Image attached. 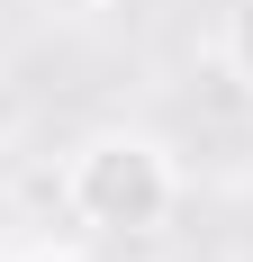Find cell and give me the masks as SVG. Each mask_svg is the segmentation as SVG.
I'll use <instances>...</instances> for the list:
<instances>
[{
  "mask_svg": "<svg viewBox=\"0 0 253 262\" xmlns=\"http://www.w3.org/2000/svg\"><path fill=\"white\" fill-rule=\"evenodd\" d=\"M64 208H73V226H91L109 244L163 235L172 208H181V163L145 127H100V136H81L73 163H64Z\"/></svg>",
  "mask_w": 253,
  "mask_h": 262,
  "instance_id": "1",
  "label": "cell"
},
{
  "mask_svg": "<svg viewBox=\"0 0 253 262\" xmlns=\"http://www.w3.org/2000/svg\"><path fill=\"white\" fill-rule=\"evenodd\" d=\"M226 73L253 81V0H235V9H226Z\"/></svg>",
  "mask_w": 253,
  "mask_h": 262,
  "instance_id": "2",
  "label": "cell"
},
{
  "mask_svg": "<svg viewBox=\"0 0 253 262\" xmlns=\"http://www.w3.org/2000/svg\"><path fill=\"white\" fill-rule=\"evenodd\" d=\"M36 262H91V253H36Z\"/></svg>",
  "mask_w": 253,
  "mask_h": 262,
  "instance_id": "3",
  "label": "cell"
}]
</instances>
